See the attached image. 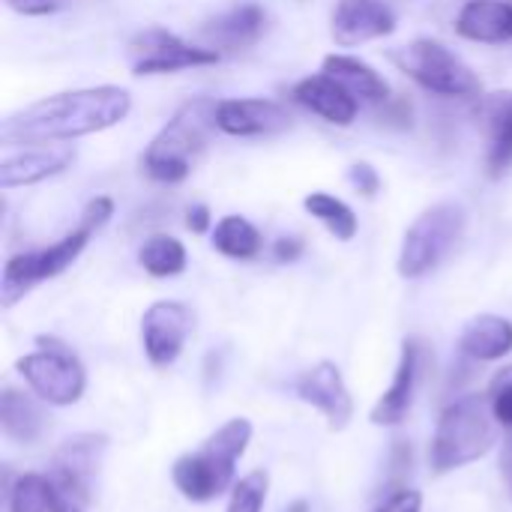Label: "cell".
I'll return each instance as SVG.
<instances>
[{
	"label": "cell",
	"mask_w": 512,
	"mask_h": 512,
	"mask_svg": "<svg viewBox=\"0 0 512 512\" xmlns=\"http://www.w3.org/2000/svg\"><path fill=\"white\" fill-rule=\"evenodd\" d=\"M129 111H132V96L126 87L99 84L84 90H66L9 114L0 126V141L6 147L75 141L81 135L105 132L123 123Z\"/></svg>",
	"instance_id": "obj_1"
},
{
	"label": "cell",
	"mask_w": 512,
	"mask_h": 512,
	"mask_svg": "<svg viewBox=\"0 0 512 512\" xmlns=\"http://www.w3.org/2000/svg\"><path fill=\"white\" fill-rule=\"evenodd\" d=\"M213 99H192L186 102L150 141L141 156V168L156 183H183L192 174L195 159L207 150V141L216 123Z\"/></svg>",
	"instance_id": "obj_2"
},
{
	"label": "cell",
	"mask_w": 512,
	"mask_h": 512,
	"mask_svg": "<svg viewBox=\"0 0 512 512\" xmlns=\"http://www.w3.org/2000/svg\"><path fill=\"white\" fill-rule=\"evenodd\" d=\"M114 216V201L99 195L93 198L84 213H81V222L75 231H69L63 240H57L54 246L48 249H39V252H24V255H15L6 261L3 267V279H0V297H3V306H15L27 291H33L39 282L45 279H54L60 276L69 264H75V258L84 252V246L90 243V237L108 225V219Z\"/></svg>",
	"instance_id": "obj_3"
},
{
	"label": "cell",
	"mask_w": 512,
	"mask_h": 512,
	"mask_svg": "<svg viewBox=\"0 0 512 512\" xmlns=\"http://www.w3.org/2000/svg\"><path fill=\"white\" fill-rule=\"evenodd\" d=\"M249 441H252V423L243 417H234L219 432H213L201 450L177 459L171 477H174V486L180 489V495L204 504V501H213L222 492H228V486L234 480V465L246 453Z\"/></svg>",
	"instance_id": "obj_4"
},
{
	"label": "cell",
	"mask_w": 512,
	"mask_h": 512,
	"mask_svg": "<svg viewBox=\"0 0 512 512\" xmlns=\"http://www.w3.org/2000/svg\"><path fill=\"white\" fill-rule=\"evenodd\" d=\"M498 441V420L492 414L489 396H465L453 402L435 429L432 438V468L438 474H450L456 468H465L477 459H483Z\"/></svg>",
	"instance_id": "obj_5"
},
{
	"label": "cell",
	"mask_w": 512,
	"mask_h": 512,
	"mask_svg": "<svg viewBox=\"0 0 512 512\" xmlns=\"http://www.w3.org/2000/svg\"><path fill=\"white\" fill-rule=\"evenodd\" d=\"M465 222H468V213L456 201H444V204L423 210L405 231L402 252H399V276L420 279L429 270H435L459 243Z\"/></svg>",
	"instance_id": "obj_6"
},
{
	"label": "cell",
	"mask_w": 512,
	"mask_h": 512,
	"mask_svg": "<svg viewBox=\"0 0 512 512\" xmlns=\"http://www.w3.org/2000/svg\"><path fill=\"white\" fill-rule=\"evenodd\" d=\"M390 60L408 78H414L420 87L438 96H480L483 93V84L474 75V69L438 39H414L390 51Z\"/></svg>",
	"instance_id": "obj_7"
},
{
	"label": "cell",
	"mask_w": 512,
	"mask_h": 512,
	"mask_svg": "<svg viewBox=\"0 0 512 512\" xmlns=\"http://www.w3.org/2000/svg\"><path fill=\"white\" fill-rule=\"evenodd\" d=\"M108 441L102 435H75L63 441L45 474L57 512H87L93 504V480Z\"/></svg>",
	"instance_id": "obj_8"
},
{
	"label": "cell",
	"mask_w": 512,
	"mask_h": 512,
	"mask_svg": "<svg viewBox=\"0 0 512 512\" xmlns=\"http://www.w3.org/2000/svg\"><path fill=\"white\" fill-rule=\"evenodd\" d=\"M42 351L21 357L15 366L21 378L30 384V390L48 402V405H75L84 396L87 375L84 366L75 360V354L54 342V339H39Z\"/></svg>",
	"instance_id": "obj_9"
},
{
	"label": "cell",
	"mask_w": 512,
	"mask_h": 512,
	"mask_svg": "<svg viewBox=\"0 0 512 512\" xmlns=\"http://www.w3.org/2000/svg\"><path fill=\"white\" fill-rule=\"evenodd\" d=\"M129 60L135 75H165L195 66H213L222 60V54L207 45L183 42L180 36L162 27H147L135 33V39L129 42Z\"/></svg>",
	"instance_id": "obj_10"
},
{
	"label": "cell",
	"mask_w": 512,
	"mask_h": 512,
	"mask_svg": "<svg viewBox=\"0 0 512 512\" xmlns=\"http://www.w3.org/2000/svg\"><path fill=\"white\" fill-rule=\"evenodd\" d=\"M189 333H192V312H189V306H183L177 300H159L141 318L144 354L159 369L171 366L180 357Z\"/></svg>",
	"instance_id": "obj_11"
},
{
	"label": "cell",
	"mask_w": 512,
	"mask_h": 512,
	"mask_svg": "<svg viewBox=\"0 0 512 512\" xmlns=\"http://www.w3.org/2000/svg\"><path fill=\"white\" fill-rule=\"evenodd\" d=\"M216 123L234 138H267L291 129V114L273 99H222L216 105Z\"/></svg>",
	"instance_id": "obj_12"
},
{
	"label": "cell",
	"mask_w": 512,
	"mask_h": 512,
	"mask_svg": "<svg viewBox=\"0 0 512 512\" xmlns=\"http://www.w3.org/2000/svg\"><path fill=\"white\" fill-rule=\"evenodd\" d=\"M297 396L303 402H309L312 408H318L333 432H342L351 417H354V402L351 393L342 381V372L336 363L321 360L318 366H312L300 381H297Z\"/></svg>",
	"instance_id": "obj_13"
},
{
	"label": "cell",
	"mask_w": 512,
	"mask_h": 512,
	"mask_svg": "<svg viewBox=\"0 0 512 512\" xmlns=\"http://www.w3.org/2000/svg\"><path fill=\"white\" fill-rule=\"evenodd\" d=\"M396 30V15L384 0H339L333 12V39L342 48L363 45Z\"/></svg>",
	"instance_id": "obj_14"
},
{
	"label": "cell",
	"mask_w": 512,
	"mask_h": 512,
	"mask_svg": "<svg viewBox=\"0 0 512 512\" xmlns=\"http://www.w3.org/2000/svg\"><path fill=\"white\" fill-rule=\"evenodd\" d=\"M75 159V147L72 144H36V147H24L18 153L3 156L0 162V186L3 189H15V186H33L42 183L60 171H66Z\"/></svg>",
	"instance_id": "obj_15"
},
{
	"label": "cell",
	"mask_w": 512,
	"mask_h": 512,
	"mask_svg": "<svg viewBox=\"0 0 512 512\" xmlns=\"http://www.w3.org/2000/svg\"><path fill=\"white\" fill-rule=\"evenodd\" d=\"M294 99L309 108L312 114H318L321 120L333 123V126H351L357 120L360 111V99L351 96L336 78H330L327 72L321 75H309L294 87Z\"/></svg>",
	"instance_id": "obj_16"
},
{
	"label": "cell",
	"mask_w": 512,
	"mask_h": 512,
	"mask_svg": "<svg viewBox=\"0 0 512 512\" xmlns=\"http://www.w3.org/2000/svg\"><path fill=\"white\" fill-rule=\"evenodd\" d=\"M480 126L489 138L486 165L492 177H501L512 162V90H495L480 96Z\"/></svg>",
	"instance_id": "obj_17"
},
{
	"label": "cell",
	"mask_w": 512,
	"mask_h": 512,
	"mask_svg": "<svg viewBox=\"0 0 512 512\" xmlns=\"http://www.w3.org/2000/svg\"><path fill=\"white\" fill-rule=\"evenodd\" d=\"M456 33L471 42L501 45L512 42V3L507 0H468L456 15Z\"/></svg>",
	"instance_id": "obj_18"
},
{
	"label": "cell",
	"mask_w": 512,
	"mask_h": 512,
	"mask_svg": "<svg viewBox=\"0 0 512 512\" xmlns=\"http://www.w3.org/2000/svg\"><path fill=\"white\" fill-rule=\"evenodd\" d=\"M264 24H267L264 9L255 3H246V6H237V9L219 15L201 33L207 39V48L222 54V51H240V48L255 45L264 33Z\"/></svg>",
	"instance_id": "obj_19"
},
{
	"label": "cell",
	"mask_w": 512,
	"mask_h": 512,
	"mask_svg": "<svg viewBox=\"0 0 512 512\" xmlns=\"http://www.w3.org/2000/svg\"><path fill=\"white\" fill-rule=\"evenodd\" d=\"M324 72L336 78L351 96H357L363 105H381L390 96V84L372 69L366 60L351 57V54H330L324 57Z\"/></svg>",
	"instance_id": "obj_20"
},
{
	"label": "cell",
	"mask_w": 512,
	"mask_h": 512,
	"mask_svg": "<svg viewBox=\"0 0 512 512\" xmlns=\"http://www.w3.org/2000/svg\"><path fill=\"white\" fill-rule=\"evenodd\" d=\"M417 357H420L417 342H405L396 378H393L390 390L372 408V423L375 426H399L405 420V414L411 408V396H414V381H417Z\"/></svg>",
	"instance_id": "obj_21"
},
{
	"label": "cell",
	"mask_w": 512,
	"mask_h": 512,
	"mask_svg": "<svg viewBox=\"0 0 512 512\" xmlns=\"http://www.w3.org/2000/svg\"><path fill=\"white\" fill-rule=\"evenodd\" d=\"M459 348H462V354L483 360V363L501 360L512 351V324L501 315H477L462 330Z\"/></svg>",
	"instance_id": "obj_22"
},
{
	"label": "cell",
	"mask_w": 512,
	"mask_h": 512,
	"mask_svg": "<svg viewBox=\"0 0 512 512\" xmlns=\"http://www.w3.org/2000/svg\"><path fill=\"white\" fill-rule=\"evenodd\" d=\"M0 429L15 444H36L45 432V414L36 399L9 387L0 396Z\"/></svg>",
	"instance_id": "obj_23"
},
{
	"label": "cell",
	"mask_w": 512,
	"mask_h": 512,
	"mask_svg": "<svg viewBox=\"0 0 512 512\" xmlns=\"http://www.w3.org/2000/svg\"><path fill=\"white\" fill-rule=\"evenodd\" d=\"M213 249L234 261H252L261 252V231L243 216H222L213 228Z\"/></svg>",
	"instance_id": "obj_24"
},
{
	"label": "cell",
	"mask_w": 512,
	"mask_h": 512,
	"mask_svg": "<svg viewBox=\"0 0 512 512\" xmlns=\"http://www.w3.org/2000/svg\"><path fill=\"white\" fill-rule=\"evenodd\" d=\"M303 207H306V213L309 216H315L336 240H354L357 237V231H360V222H357V216H354V210L342 201V198H336V195H330V192H312V195H306L303 198Z\"/></svg>",
	"instance_id": "obj_25"
},
{
	"label": "cell",
	"mask_w": 512,
	"mask_h": 512,
	"mask_svg": "<svg viewBox=\"0 0 512 512\" xmlns=\"http://www.w3.org/2000/svg\"><path fill=\"white\" fill-rule=\"evenodd\" d=\"M138 264L156 279L177 276V273L186 270V246L171 234H153V237H147L141 243Z\"/></svg>",
	"instance_id": "obj_26"
},
{
	"label": "cell",
	"mask_w": 512,
	"mask_h": 512,
	"mask_svg": "<svg viewBox=\"0 0 512 512\" xmlns=\"http://www.w3.org/2000/svg\"><path fill=\"white\" fill-rule=\"evenodd\" d=\"M9 512H57L51 486L39 474H24L9 495Z\"/></svg>",
	"instance_id": "obj_27"
},
{
	"label": "cell",
	"mask_w": 512,
	"mask_h": 512,
	"mask_svg": "<svg viewBox=\"0 0 512 512\" xmlns=\"http://www.w3.org/2000/svg\"><path fill=\"white\" fill-rule=\"evenodd\" d=\"M267 486H270V477L264 471H252L234 486L228 512H261L267 501Z\"/></svg>",
	"instance_id": "obj_28"
},
{
	"label": "cell",
	"mask_w": 512,
	"mask_h": 512,
	"mask_svg": "<svg viewBox=\"0 0 512 512\" xmlns=\"http://www.w3.org/2000/svg\"><path fill=\"white\" fill-rule=\"evenodd\" d=\"M489 405L501 429L512 432V366H504L489 384Z\"/></svg>",
	"instance_id": "obj_29"
},
{
	"label": "cell",
	"mask_w": 512,
	"mask_h": 512,
	"mask_svg": "<svg viewBox=\"0 0 512 512\" xmlns=\"http://www.w3.org/2000/svg\"><path fill=\"white\" fill-rule=\"evenodd\" d=\"M348 180H351V183H354V189H357L360 195H366V198H375V195H378V189H381V177H378V171H375L369 162H357V165H351Z\"/></svg>",
	"instance_id": "obj_30"
},
{
	"label": "cell",
	"mask_w": 512,
	"mask_h": 512,
	"mask_svg": "<svg viewBox=\"0 0 512 512\" xmlns=\"http://www.w3.org/2000/svg\"><path fill=\"white\" fill-rule=\"evenodd\" d=\"M6 6L18 15H30V18H42L60 9V0H6Z\"/></svg>",
	"instance_id": "obj_31"
},
{
	"label": "cell",
	"mask_w": 512,
	"mask_h": 512,
	"mask_svg": "<svg viewBox=\"0 0 512 512\" xmlns=\"http://www.w3.org/2000/svg\"><path fill=\"white\" fill-rule=\"evenodd\" d=\"M420 507H423L420 492H414V489H402V492H396L393 498H387V501H384V507H378L375 512H420Z\"/></svg>",
	"instance_id": "obj_32"
},
{
	"label": "cell",
	"mask_w": 512,
	"mask_h": 512,
	"mask_svg": "<svg viewBox=\"0 0 512 512\" xmlns=\"http://www.w3.org/2000/svg\"><path fill=\"white\" fill-rule=\"evenodd\" d=\"M273 255H276V261L291 264V261H297V258L303 255V240H297V237H282V240H276Z\"/></svg>",
	"instance_id": "obj_33"
},
{
	"label": "cell",
	"mask_w": 512,
	"mask_h": 512,
	"mask_svg": "<svg viewBox=\"0 0 512 512\" xmlns=\"http://www.w3.org/2000/svg\"><path fill=\"white\" fill-rule=\"evenodd\" d=\"M186 228L192 234H204L210 228V207L207 204H195L186 210Z\"/></svg>",
	"instance_id": "obj_34"
},
{
	"label": "cell",
	"mask_w": 512,
	"mask_h": 512,
	"mask_svg": "<svg viewBox=\"0 0 512 512\" xmlns=\"http://www.w3.org/2000/svg\"><path fill=\"white\" fill-rule=\"evenodd\" d=\"M288 512H309V504H306V501H297V504L288 507Z\"/></svg>",
	"instance_id": "obj_35"
}]
</instances>
